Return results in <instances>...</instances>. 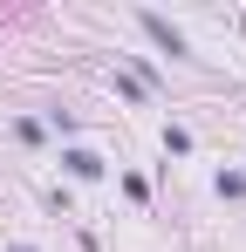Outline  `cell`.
<instances>
[{"mask_svg": "<svg viewBox=\"0 0 246 252\" xmlns=\"http://www.w3.org/2000/svg\"><path fill=\"white\" fill-rule=\"evenodd\" d=\"M212 191H219V198H226V205H246V170H212Z\"/></svg>", "mask_w": 246, "mask_h": 252, "instance_id": "cell-3", "label": "cell"}, {"mask_svg": "<svg viewBox=\"0 0 246 252\" xmlns=\"http://www.w3.org/2000/svg\"><path fill=\"white\" fill-rule=\"evenodd\" d=\"M62 170H69L76 184H103V177H110V157L89 150V143H62Z\"/></svg>", "mask_w": 246, "mask_h": 252, "instance_id": "cell-2", "label": "cell"}, {"mask_svg": "<svg viewBox=\"0 0 246 252\" xmlns=\"http://www.w3.org/2000/svg\"><path fill=\"white\" fill-rule=\"evenodd\" d=\"M117 191L130 205H151V177H137V170H117Z\"/></svg>", "mask_w": 246, "mask_h": 252, "instance_id": "cell-4", "label": "cell"}, {"mask_svg": "<svg viewBox=\"0 0 246 252\" xmlns=\"http://www.w3.org/2000/svg\"><path fill=\"white\" fill-rule=\"evenodd\" d=\"M164 150H171V157H192V129H185V123H164Z\"/></svg>", "mask_w": 246, "mask_h": 252, "instance_id": "cell-5", "label": "cell"}, {"mask_svg": "<svg viewBox=\"0 0 246 252\" xmlns=\"http://www.w3.org/2000/svg\"><path fill=\"white\" fill-rule=\"evenodd\" d=\"M14 136H21V143H48V129H41V116H14Z\"/></svg>", "mask_w": 246, "mask_h": 252, "instance_id": "cell-7", "label": "cell"}, {"mask_svg": "<svg viewBox=\"0 0 246 252\" xmlns=\"http://www.w3.org/2000/svg\"><path fill=\"white\" fill-rule=\"evenodd\" d=\"M130 21H137V28H144V34H151V41H158L171 62H192V41H185V28H178V21H164L158 7H137Z\"/></svg>", "mask_w": 246, "mask_h": 252, "instance_id": "cell-1", "label": "cell"}, {"mask_svg": "<svg viewBox=\"0 0 246 252\" xmlns=\"http://www.w3.org/2000/svg\"><path fill=\"white\" fill-rule=\"evenodd\" d=\"M110 89H117V95H123V102H137V109H151V95H144V89H137V82H130V75H123V68H117V75H110Z\"/></svg>", "mask_w": 246, "mask_h": 252, "instance_id": "cell-6", "label": "cell"}, {"mask_svg": "<svg viewBox=\"0 0 246 252\" xmlns=\"http://www.w3.org/2000/svg\"><path fill=\"white\" fill-rule=\"evenodd\" d=\"M7 252H41V246H21V239H14V246H7Z\"/></svg>", "mask_w": 246, "mask_h": 252, "instance_id": "cell-8", "label": "cell"}]
</instances>
